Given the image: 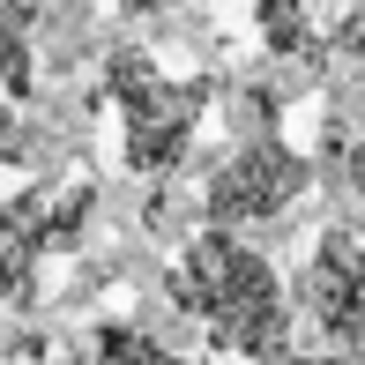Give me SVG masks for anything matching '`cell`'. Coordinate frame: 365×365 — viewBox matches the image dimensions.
I'll list each match as a JSON object with an SVG mask.
<instances>
[{
  "label": "cell",
  "instance_id": "cell-2",
  "mask_svg": "<svg viewBox=\"0 0 365 365\" xmlns=\"http://www.w3.org/2000/svg\"><path fill=\"white\" fill-rule=\"evenodd\" d=\"M298 306L313 313V328H321L336 351L365 358V239L328 231V239L313 246L306 276H298Z\"/></svg>",
  "mask_w": 365,
  "mask_h": 365
},
{
  "label": "cell",
  "instance_id": "cell-6",
  "mask_svg": "<svg viewBox=\"0 0 365 365\" xmlns=\"http://www.w3.org/2000/svg\"><path fill=\"white\" fill-rule=\"evenodd\" d=\"M298 365H343V358H298Z\"/></svg>",
  "mask_w": 365,
  "mask_h": 365
},
{
  "label": "cell",
  "instance_id": "cell-3",
  "mask_svg": "<svg viewBox=\"0 0 365 365\" xmlns=\"http://www.w3.org/2000/svg\"><path fill=\"white\" fill-rule=\"evenodd\" d=\"M298 187H306V164H298L291 149L246 142L239 157L209 179V209H217L224 224H261V217H284L298 202Z\"/></svg>",
  "mask_w": 365,
  "mask_h": 365
},
{
  "label": "cell",
  "instance_id": "cell-4",
  "mask_svg": "<svg viewBox=\"0 0 365 365\" xmlns=\"http://www.w3.org/2000/svg\"><path fill=\"white\" fill-rule=\"evenodd\" d=\"M351 202H358V209H365V142H358V149H351Z\"/></svg>",
  "mask_w": 365,
  "mask_h": 365
},
{
  "label": "cell",
  "instance_id": "cell-5",
  "mask_svg": "<svg viewBox=\"0 0 365 365\" xmlns=\"http://www.w3.org/2000/svg\"><path fill=\"white\" fill-rule=\"evenodd\" d=\"M351 53H365V8L351 15Z\"/></svg>",
  "mask_w": 365,
  "mask_h": 365
},
{
  "label": "cell",
  "instance_id": "cell-1",
  "mask_svg": "<svg viewBox=\"0 0 365 365\" xmlns=\"http://www.w3.org/2000/svg\"><path fill=\"white\" fill-rule=\"evenodd\" d=\"M179 313L202 321V336L231 358H284L291 351V298L276 269L231 231H202L172 269Z\"/></svg>",
  "mask_w": 365,
  "mask_h": 365
}]
</instances>
